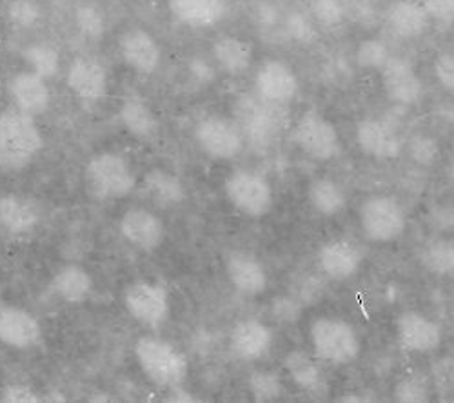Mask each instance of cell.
<instances>
[{
    "mask_svg": "<svg viewBox=\"0 0 454 403\" xmlns=\"http://www.w3.org/2000/svg\"><path fill=\"white\" fill-rule=\"evenodd\" d=\"M284 368L287 369L291 380L304 391H318L322 385V369L320 363L309 356L306 351H293L286 356Z\"/></svg>",
    "mask_w": 454,
    "mask_h": 403,
    "instance_id": "4dcf8cb0",
    "label": "cell"
},
{
    "mask_svg": "<svg viewBox=\"0 0 454 403\" xmlns=\"http://www.w3.org/2000/svg\"><path fill=\"white\" fill-rule=\"evenodd\" d=\"M447 176L454 182V153L450 155V159H449V164H447Z\"/></svg>",
    "mask_w": 454,
    "mask_h": 403,
    "instance_id": "bcb514c9",
    "label": "cell"
},
{
    "mask_svg": "<svg viewBox=\"0 0 454 403\" xmlns=\"http://www.w3.org/2000/svg\"><path fill=\"white\" fill-rule=\"evenodd\" d=\"M356 64L364 69H380L387 64L391 58V51L387 44L380 39H365L358 44L355 53Z\"/></svg>",
    "mask_w": 454,
    "mask_h": 403,
    "instance_id": "836d02e7",
    "label": "cell"
},
{
    "mask_svg": "<svg viewBox=\"0 0 454 403\" xmlns=\"http://www.w3.org/2000/svg\"><path fill=\"white\" fill-rule=\"evenodd\" d=\"M289 35L298 43H309L315 36V27L309 19H306L301 13H293L287 20Z\"/></svg>",
    "mask_w": 454,
    "mask_h": 403,
    "instance_id": "ee69618b",
    "label": "cell"
},
{
    "mask_svg": "<svg viewBox=\"0 0 454 403\" xmlns=\"http://www.w3.org/2000/svg\"><path fill=\"white\" fill-rule=\"evenodd\" d=\"M298 89L300 82L294 69L280 58H268L256 69L254 91L256 97L263 102L286 105L294 100Z\"/></svg>",
    "mask_w": 454,
    "mask_h": 403,
    "instance_id": "30bf717a",
    "label": "cell"
},
{
    "mask_svg": "<svg viewBox=\"0 0 454 403\" xmlns=\"http://www.w3.org/2000/svg\"><path fill=\"white\" fill-rule=\"evenodd\" d=\"M309 337L317 360L331 365H349L362 351V342L355 327L336 316L317 318L311 323Z\"/></svg>",
    "mask_w": 454,
    "mask_h": 403,
    "instance_id": "277c9868",
    "label": "cell"
},
{
    "mask_svg": "<svg viewBox=\"0 0 454 403\" xmlns=\"http://www.w3.org/2000/svg\"><path fill=\"white\" fill-rule=\"evenodd\" d=\"M119 51L126 66L138 75H153L162 60V48L149 31L142 27L126 29L119 39Z\"/></svg>",
    "mask_w": 454,
    "mask_h": 403,
    "instance_id": "e0dca14e",
    "label": "cell"
},
{
    "mask_svg": "<svg viewBox=\"0 0 454 403\" xmlns=\"http://www.w3.org/2000/svg\"><path fill=\"white\" fill-rule=\"evenodd\" d=\"M434 77L438 79L440 86L454 95V55L452 53H442L434 58L433 64Z\"/></svg>",
    "mask_w": 454,
    "mask_h": 403,
    "instance_id": "b9f144b4",
    "label": "cell"
},
{
    "mask_svg": "<svg viewBox=\"0 0 454 403\" xmlns=\"http://www.w3.org/2000/svg\"><path fill=\"white\" fill-rule=\"evenodd\" d=\"M396 337L405 351L427 354L440 347V325L419 311H403L396 318Z\"/></svg>",
    "mask_w": 454,
    "mask_h": 403,
    "instance_id": "ac0fdd59",
    "label": "cell"
},
{
    "mask_svg": "<svg viewBox=\"0 0 454 403\" xmlns=\"http://www.w3.org/2000/svg\"><path fill=\"white\" fill-rule=\"evenodd\" d=\"M145 197L160 209H171L184 202L185 191L176 174L166 169H153L144 176Z\"/></svg>",
    "mask_w": 454,
    "mask_h": 403,
    "instance_id": "f1b7e54d",
    "label": "cell"
},
{
    "mask_svg": "<svg viewBox=\"0 0 454 403\" xmlns=\"http://www.w3.org/2000/svg\"><path fill=\"white\" fill-rule=\"evenodd\" d=\"M395 398L402 403H422L429 399L427 380L420 375H409L395 387Z\"/></svg>",
    "mask_w": 454,
    "mask_h": 403,
    "instance_id": "f35d334b",
    "label": "cell"
},
{
    "mask_svg": "<svg viewBox=\"0 0 454 403\" xmlns=\"http://www.w3.org/2000/svg\"><path fill=\"white\" fill-rule=\"evenodd\" d=\"M273 104L263 102L260 98H242L237 105V117L239 124L244 131V136L262 150L268 148L273 142L275 135L278 133V113Z\"/></svg>",
    "mask_w": 454,
    "mask_h": 403,
    "instance_id": "8fae6325",
    "label": "cell"
},
{
    "mask_svg": "<svg viewBox=\"0 0 454 403\" xmlns=\"http://www.w3.org/2000/svg\"><path fill=\"white\" fill-rule=\"evenodd\" d=\"M249 392L256 401H273L282 396V382L275 373L258 371L253 373L247 380Z\"/></svg>",
    "mask_w": 454,
    "mask_h": 403,
    "instance_id": "e575fe53",
    "label": "cell"
},
{
    "mask_svg": "<svg viewBox=\"0 0 454 403\" xmlns=\"http://www.w3.org/2000/svg\"><path fill=\"white\" fill-rule=\"evenodd\" d=\"M273 345L271 329L254 318L239 322L230 337L231 353L244 361H256L266 356Z\"/></svg>",
    "mask_w": 454,
    "mask_h": 403,
    "instance_id": "7402d4cb",
    "label": "cell"
},
{
    "mask_svg": "<svg viewBox=\"0 0 454 403\" xmlns=\"http://www.w3.org/2000/svg\"><path fill=\"white\" fill-rule=\"evenodd\" d=\"M309 204L322 216H336L348 205V195L344 188L331 178H318L309 186Z\"/></svg>",
    "mask_w": 454,
    "mask_h": 403,
    "instance_id": "f546056e",
    "label": "cell"
},
{
    "mask_svg": "<svg viewBox=\"0 0 454 403\" xmlns=\"http://www.w3.org/2000/svg\"><path fill=\"white\" fill-rule=\"evenodd\" d=\"M51 291L66 304H84L93 292V278L84 267L66 264L51 278Z\"/></svg>",
    "mask_w": 454,
    "mask_h": 403,
    "instance_id": "d4e9b609",
    "label": "cell"
},
{
    "mask_svg": "<svg viewBox=\"0 0 454 403\" xmlns=\"http://www.w3.org/2000/svg\"><path fill=\"white\" fill-rule=\"evenodd\" d=\"M429 20L424 6L420 3H412V0H396L387 13L389 27L405 41L422 36L429 27Z\"/></svg>",
    "mask_w": 454,
    "mask_h": 403,
    "instance_id": "4316f807",
    "label": "cell"
},
{
    "mask_svg": "<svg viewBox=\"0 0 454 403\" xmlns=\"http://www.w3.org/2000/svg\"><path fill=\"white\" fill-rule=\"evenodd\" d=\"M409 153L414 162L429 166L438 157V142L427 135H419L409 142Z\"/></svg>",
    "mask_w": 454,
    "mask_h": 403,
    "instance_id": "ab89813d",
    "label": "cell"
},
{
    "mask_svg": "<svg viewBox=\"0 0 454 403\" xmlns=\"http://www.w3.org/2000/svg\"><path fill=\"white\" fill-rule=\"evenodd\" d=\"M39 222V207L31 200L19 195H6L0 198V229H4L8 235H29Z\"/></svg>",
    "mask_w": 454,
    "mask_h": 403,
    "instance_id": "cb8c5ba5",
    "label": "cell"
},
{
    "mask_svg": "<svg viewBox=\"0 0 454 403\" xmlns=\"http://www.w3.org/2000/svg\"><path fill=\"white\" fill-rule=\"evenodd\" d=\"M420 4L424 6L431 20L442 26L454 24V0H422Z\"/></svg>",
    "mask_w": 454,
    "mask_h": 403,
    "instance_id": "60d3db41",
    "label": "cell"
},
{
    "mask_svg": "<svg viewBox=\"0 0 454 403\" xmlns=\"http://www.w3.org/2000/svg\"><path fill=\"white\" fill-rule=\"evenodd\" d=\"M135 356L145 378L159 387L175 389L187 378V358L160 337L138 338L135 344Z\"/></svg>",
    "mask_w": 454,
    "mask_h": 403,
    "instance_id": "7a4b0ae2",
    "label": "cell"
},
{
    "mask_svg": "<svg viewBox=\"0 0 454 403\" xmlns=\"http://www.w3.org/2000/svg\"><path fill=\"white\" fill-rule=\"evenodd\" d=\"M121 233L135 249L153 252L164 244L166 226L157 213L145 207H131L121 218Z\"/></svg>",
    "mask_w": 454,
    "mask_h": 403,
    "instance_id": "5bb4252c",
    "label": "cell"
},
{
    "mask_svg": "<svg viewBox=\"0 0 454 403\" xmlns=\"http://www.w3.org/2000/svg\"><path fill=\"white\" fill-rule=\"evenodd\" d=\"M311 17L324 27H336L346 20V6L342 0H311Z\"/></svg>",
    "mask_w": 454,
    "mask_h": 403,
    "instance_id": "8d00e7d4",
    "label": "cell"
},
{
    "mask_svg": "<svg viewBox=\"0 0 454 403\" xmlns=\"http://www.w3.org/2000/svg\"><path fill=\"white\" fill-rule=\"evenodd\" d=\"M44 398L24 384H12L0 392V401L4 403H41Z\"/></svg>",
    "mask_w": 454,
    "mask_h": 403,
    "instance_id": "7bdbcfd3",
    "label": "cell"
},
{
    "mask_svg": "<svg viewBox=\"0 0 454 403\" xmlns=\"http://www.w3.org/2000/svg\"><path fill=\"white\" fill-rule=\"evenodd\" d=\"M22 58L27 64L29 71L36 75L51 81L60 71V53L53 44L48 43H35L22 50Z\"/></svg>",
    "mask_w": 454,
    "mask_h": 403,
    "instance_id": "d6a6232c",
    "label": "cell"
},
{
    "mask_svg": "<svg viewBox=\"0 0 454 403\" xmlns=\"http://www.w3.org/2000/svg\"><path fill=\"white\" fill-rule=\"evenodd\" d=\"M449 120H452V122H454V113H449Z\"/></svg>",
    "mask_w": 454,
    "mask_h": 403,
    "instance_id": "7dc6e473",
    "label": "cell"
},
{
    "mask_svg": "<svg viewBox=\"0 0 454 403\" xmlns=\"http://www.w3.org/2000/svg\"><path fill=\"white\" fill-rule=\"evenodd\" d=\"M119 119L124 129L138 140L155 138L160 129L159 119L153 109H151V105L144 98L137 95L126 97L122 100L119 109Z\"/></svg>",
    "mask_w": 454,
    "mask_h": 403,
    "instance_id": "484cf974",
    "label": "cell"
},
{
    "mask_svg": "<svg viewBox=\"0 0 454 403\" xmlns=\"http://www.w3.org/2000/svg\"><path fill=\"white\" fill-rule=\"evenodd\" d=\"M6 15L13 27L29 29L35 24H39V20L43 19V10L36 0H12Z\"/></svg>",
    "mask_w": 454,
    "mask_h": 403,
    "instance_id": "d590c367",
    "label": "cell"
},
{
    "mask_svg": "<svg viewBox=\"0 0 454 403\" xmlns=\"http://www.w3.org/2000/svg\"><path fill=\"white\" fill-rule=\"evenodd\" d=\"M44 148L43 133L35 117L20 109H6L0 113V164L22 167Z\"/></svg>",
    "mask_w": 454,
    "mask_h": 403,
    "instance_id": "6da1fadb",
    "label": "cell"
},
{
    "mask_svg": "<svg viewBox=\"0 0 454 403\" xmlns=\"http://www.w3.org/2000/svg\"><path fill=\"white\" fill-rule=\"evenodd\" d=\"M8 93L15 107L31 117L44 115L51 104L48 81L33 71H20L12 77L8 82Z\"/></svg>",
    "mask_w": 454,
    "mask_h": 403,
    "instance_id": "ffe728a7",
    "label": "cell"
},
{
    "mask_svg": "<svg viewBox=\"0 0 454 403\" xmlns=\"http://www.w3.org/2000/svg\"><path fill=\"white\" fill-rule=\"evenodd\" d=\"M364 254L360 247L348 240H333L320 247L318 266L322 273L334 282H346L353 278L362 266Z\"/></svg>",
    "mask_w": 454,
    "mask_h": 403,
    "instance_id": "44dd1931",
    "label": "cell"
},
{
    "mask_svg": "<svg viewBox=\"0 0 454 403\" xmlns=\"http://www.w3.org/2000/svg\"><path fill=\"white\" fill-rule=\"evenodd\" d=\"M168 8L176 22L195 29L213 27L227 13L225 0H168Z\"/></svg>",
    "mask_w": 454,
    "mask_h": 403,
    "instance_id": "603a6c76",
    "label": "cell"
},
{
    "mask_svg": "<svg viewBox=\"0 0 454 403\" xmlns=\"http://www.w3.org/2000/svg\"><path fill=\"white\" fill-rule=\"evenodd\" d=\"M225 275L242 297L254 298L268 289V273L263 264L246 251H235L225 260Z\"/></svg>",
    "mask_w": 454,
    "mask_h": 403,
    "instance_id": "d6986e66",
    "label": "cell"
},
{
    "mask_svg": "<svg viewBox=\"0 0 454 403\" xmlns=\"http://www.w3.org/2000/svg\"><path fill=\"white\" fill-rule=\"evenodd\" d=\"M43 342V325L20 306H0V344L17 351H31Z\"/></svg>",
    "mask_w": 454,
    "mask_h": 403,
    "instance_id": "7c38bea8",
    "label": "cell"
},
{
    "mask_svg": "<svg viewBox=\"0 0 454 403\" xmlns=\"http://www.w3.org/2000/svg\"><path fill=\"white\" fill-rule=\"evenodd\" d=\"M223 191L230 204L249 218H263L275 205V193L266 176L260 173L237 169L227 174Z\"/></svg>",
    "mask_w": 454,
    "mask_h": 403,
    "instance_id": "8992f818",
    "label": "cell"
},
{
    "mask_svg": "<svg viewBox=\"0 0 454 403\" xmlns=\"http://www.w3.org/2000/svg\"><path fill=\"white\" fill-rule=\"evenodd\" d=\"M74 22H77V27L88 36V39H100L106 33V17L97 6H79L74 10Z\"/></svg>",
    "mask_w": 454,
    "mask_h": 403,
    "instance_id": "74e56055",
    "label": "cell"
},
{
    "mask_svg": "<svg viewBox=\"0 0 454 403\" xmlns=\"http://www.w3.org/2000/svg\"><path fill=\"white\" fill-rule=\"evenodd\" d=\"M67 89L86 104H95L106 98L109 91V77L106 67L91 57H77L67 67Z\"/></svg>",
    "mask_w": 454,
    "mask_h": 403,
    "instance_id": "9a60e30c",
    "label": "cell"
},
{
    "mask_svg": "<svg viewBox=\"0 0 454 403\" xmlns=\"http://www.w3.org/2000/svg\"><path fill=\"white\" fill-rule=\"evenodd\" d=\"M124 306L135 322L147 329H157L169 316V292L159 282L138 280L126 289Z\"/></svg>",
    "mask_w": 454,
    "mask_h": 403,
    "instance_id": "9c48e42d",
    "label": "cell"
},
{
    "mask_svg": "<svg viewBox=\"0 0 454 403\" xmlns=\"http://www.w3.org/2000/svg\"><path fill=\"white\" fill-rule=\"evenodd\" d=\"M189 73L195 81L200 84H209L215 79V69L207 60L202 58H193L192 64H189Z\"/></svg>",
    "mask_w": 454,
    "mask_h": 403,
    "instance_id": "f6af8a7d",
    "label": "cell"
},
{
    "mask_svg": "<svg viewBox=\"0 0 454 403\" xmlns=\"http://www.w3.org/2000/svg\"><path fill=\"white\" fill-rule=\"evenodd\" d=\"M422 266L434 276L454 278V240L433 238L422 247Z\"/></svg>",
    "mask_w": 454,
    "mask_h": 403,
    "instance_id": "1f68e13d",
    "label": "cell"
},
{
    "mask_svg": "<svg viewBox=\"0 0 454 403\" xmlns=\"http://www.w3.org/2000/svg\"><path fill=\"white\" fill-rule=\"evenodd\" d=\"M213 60L231 77H242L253 62V44L239 36H220L213 43Z\"/></svg>",
    "mask_w": 454,
    "mask_h": 403,
    "instance_id": "83f0119b",
    "label": "cell"
},
{
    "mask_svg": "<svg viewBox=\"0 0 454 403\" xmlns=\"http://www.w3.org/2000/svg\"><path fill=\"white\" fill-rule=\"evenodd\" d=\"M195 142L213 160H235L246 148V136L235 119L207 115L195 128Z\"/></svg>",
    "mask_w": 454,
    "mask_h": 403,
    "instance_id": "ba28073f",
    "label": "cell"
},
{
    "mask_svg": "<svg viewBox=\"0 0 454 403\" xmlns=\"http://www.w3.org/2000/svg\"><path fill=\"white\" fill-rule=\"evenodd\" d=\"M360 228L367 240L391 244L402 238L407 228V216L402 204L387 195H374L360 205Z\"/></svg>",
    "mask_w": 454,
    "mask_h": 403,
    "instance_id": "52a82bcc",
    "label": "cell"
},
{
    "mask_svg": "<svg viewBox=\"0 0 454 403\" xmlns=\"http://www.w3.org/2000/svg\"><path fill=\"white\" fill-rule=\"evenodd\" d=\"M382 86L387 98L396 105H416L424 95V82L414 66L402 57H391L382 67Z\"/></svg>",
    "mask_w": 454,
    "mask_h": 403,
    "instance_id": "2e32d148",
    "label": "cell"
},
{
    "mask_svg": "<svg viewBox=\"0 0 454 403\" xmlns=\"http://www.w3.org/2000/svg\"><path fill=\"white\" fill-rule=\"evenodd\" d=\"M356 143L371 159L376 160H393L398 159L403 142L396 128L386 119H364L356 126Z\"/></svg>",
    "mask_w": 454,
    "mask_h": 403,
    "instance_id": "4fadbf2b",
    "label": "cell"
},
{
    "mask_svg": "<svg viewBox=\"0 0 454 403\" xmlns=\"http://www.w3.org/2000/svg\"><path fill=\"white\" fill-rule=\"evenodd\" d=\"M88 193L97 200H122L137 188V174L126 157L104 151L90 159L84 169Z\"/></svg>",
    "mask_w": 454,
    "mask_h": 403,
    "instance_id": "3957f363",
    "label": "cell"
},
{
    "mask_svg": "<svg viewBox=\"0 0 454 403\" xmlns=\"http://www.w3.org/2000/svg\"><path fill=\"white\" fill-rule=\"evenodd\" d=\"M291 140L296 148L317 162H327L340 155L342 142L336 126L317 109H308L296 120Z\"/></svg>",
    "mask_w": 454,
    "mask_h": 403,
    "instance_id": "5b68a950",
    "label": "cell"
}]
</instances>
